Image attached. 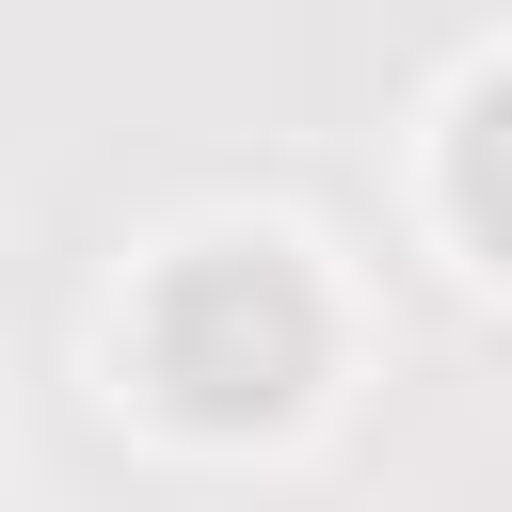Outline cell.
<instances>
[{
	"mask_svg": "<svg viewBox=\"0 0 512 512\" xmlns=\"http://www.w3.org/2000/svg\"><path fill=\"white\" fill-rule=\"evenodd\" d=\"M144 352H160V384L192 416H272L304 384V352H320V304H304L288 256H192L144 304Z\"/></svg>",
	"mask_w": 512,
	"mask_h": 512,
	"instance_id": "1",
	"label": "cell"
},
{
	"mask_svg": "<svg viewBox=\"0 0 512 512\" xmlns=\"http://www.w3.org/2000/svg\"><path fill=\"white\" fill-rule=\"evenodd\" d=\"M464 208H480V240H512V80H496L480 128H464Z\"/></svg>",
	"mask_w": 512,
	"mask_h": 512,
	"instance_id": "2",
	"label": "cell"
}]
</instances>
